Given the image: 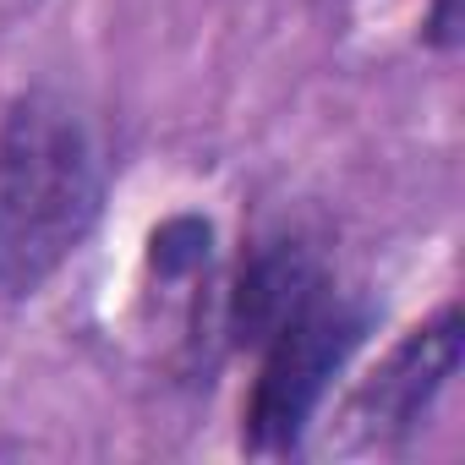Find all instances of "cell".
Masks as SVG:
<instances>
[{
  "mask_svg": "<svg viewBox=\"0 0 465 465\" xmlns=\"http://www.w3.org/2000/svg\"><path fill=\"white\" fill-rule=\"evenodd\" d=\"M110 143L66 88H23L0 115V307H28L99 230Z\"/></svg>",
  "mask_w": 465,
  "mask_h": 465,
  "instance_id": "cell-1",
  "label": "cell"
},
{
  "mask_svg": "<svg viewBox=\"0 0 465 465\" xmlns=\"http://www.w3.org/2000/svg\"><path fill=\"white\" fill-rule=\"evenodd\" d=\"M378 312L367 296L329 285L312 307H302L285 329L258 345V378L242 405V454L252 460H291L302 454L329 389L367 345Z\"/></svg>",
  "mask_w": 465,
  "mask_h": 465,
  "instance_id": "cell-2",
  "label": "cell"
},
{
  "mask_svg": "<svg viewBox=\"0 0 465 465\" xmlns=\"http://www.w3.org/2000/svg\"><path fill=\"white\" fill-rule=\"evenodd\" d=\"M460 361H465V318L454 302H443L427 323L400 334V345L351 394L345 421H351L356 443L361 449H400L411 432H421L438 394L460 378Z\"/></svg>",
  "mask_w": 465,
  "mask_h": 465,
  "instance_id": "cell-3",
  "label": "cell"
},
{
  "mask_svg": "<svg viewBox=\"0 0 465 465\" xmlns=\"http://www.w3.org/2000/svg\"><path fill=\"white\" fill-rule=\"evenodd\" d=\"M334 285L329 252L307 230H269L258 236L219 302V334L230 351H258L274 329H285L302 307H312Z\"/></svg>",
  "mask_w": 465,
  "mask_h": 465,
  "instance_id": "cell-4",
  "label": "cell"
},
{
  "mask_svg": "<svg viewBox=\"0 0 465 465\" xmlns=\"http://www.w3.org/2000/svg\"><path fill=\"white\" fill-rule=\"evenodd\" d=\"M213 269V224L203 213H170L148 236V274L159 285H197Z\"/></svg>",
  "mask_w": 465,
  "mask_h": 465,
  "instance_id": "cell-5",
  "label": "cell"
},
{
  "mask_svg": "<svg viewBox=\"0 0 465 465\" xmlns=\"http://www.w3.org/2000/svg\"><path fill=\"white\" fill-rule=\"evenodd\" d=\"M465 45V12H460V0H427V12H421V50H432L438 61L460 55Z\"/></svg>",
  "mask_w": 465,
  "mask_h": 465,
  "instance_id": "cell-6",
  "label": "cell"
}]
</instances>
